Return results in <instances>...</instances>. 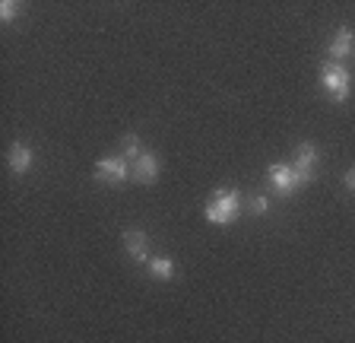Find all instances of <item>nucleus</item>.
<instances>
[{
	"instance_id": "obj_5",
	"label": "nucleus",
	"mask_w": 355,
	"mask_h": 343,
	"mask_svg": "<svg viewBox=\"0 0 355 343\" xmlns=\"http://www.w3.org/2000/svg\"><path fill=\"white\" fill-rule=\"evenodd\" d=\"M130 175L140 181V185H153V181L162 175V162H159L155 153H140V156L130 162Z\"/></svg>"
},
{
	"instance_id": "obj_13",
	"label": "nucleus",
	"mask_w": 355,
	"mask_h": 343,
	"mask_svg": "<svg viewBox=\"0 0 355 343\" xmlns=\"http://www.w3.org/2000/svg\"><path fill=\"white\" fill-rule=\"evenodd\" d=\"M251 210H254V213H266V210H270V201H266V197H254Z\"/></svg>"
},
{
	"instance_id": "obj_11",
	"label": "nucleus",
	"mask_w": 355,
	"mask_h": 343,
	"mask_svg": "<svg viewBox=\"0 0 355 343\" xmlns=\"http://www.w3.org/2000/svg\"><path fill=\"white\" fill-rule=\"evenodd\" d=\"M140 153H143V149H140V140H137V137H124V159H127V162H133V159H137V156H140Z\"/></svg>"
},
{
	"instance_id": "obj_9",
	"label": "nucleus",
	"mask_w": 355,
	"mask_h": 343,
	"mask_svg": "<svg viewBox=\"0 0 355 343\" xmlns=\"http://www.w3.org/2000/svg\"><path fill=\"white\" fill-rule=\"evenodd\" d=\"M295 165L298 172H308V175H314V165H318V147L314 143H302V147L295 149Z\"/></svg>"
},
{
	"instance_id": "obj_7",
	"label": "nucleus",
	"mask_w": 355,
	"mask_h": 343,
	"mask_svg": "<svg viewBox=\"0 0 355 343\" xmlns=\"http://www.w3.org/2000/svg\"><path fill=\"white\" fill-rule=\"evenodd\" d=\"M32 162H35V153H32V147H26V143H13L7 153V165L13 175H26V172L32 169Z\"/></svg>"
},
{
	"instance_id": "obj_4",
	"label": "nucleus",
	"mask_w": 355,
	"mask_h": 343,
	"mask_svg": "<svg viewBox=\"0 0 355 343\" xmlns=\"http://www.w3.org/2000/svg\"><path fill=\"white\" fill-rule=\"evenodd\" d=\"M96 178L105 185H124L130 178V162L124 156H108L96 162Z\"/></svg>"
},
{
	"instance_id": "obj_12",
	"label": "nucleus",
	"mask_w": 355,
	"mask_h": 343,
	"mask_svg": "<svg viewBox=\"0 0 355 343\" xmlns=\"http://www.w3.org/2000/svg\"><path fill=\"white\" fill-rule=\"evenodd\" d=\"M13 16H16V3L13 0H3V3H0V19H3V23H13Z\"/></svg>"
},
{
	"instance_id": "obj_10",
	"label": "nucleus",
	"mask_w": 355,
	"mask_h": 343,
	"mask_svg": "<svg viewBox=\"0 0 355 343\" xmlns=\"http://www.w3.org/2000/svg\"><path fill=\"white\" fill-rule=\"evenodd\" d=\"M149 276L153 280H171L175 276V261L171 258H149Z\"/></svg>"
},
{
	"instance_id": "obj_6",
	"label": "nucleus",
	"mask_w": 355,
	"mask_h": 343,
	"mask_svg": "<svg viewBox=\"0 0 355 343\" xmlns=\"http://www.w3.org/2000/svg\"><path fill=\"white\" fill-rule=\"evenodd\" d=\"M352 54H355V32L349 29V26H343V29H336V35H333V42H330V58L349 60Z\"/></svg>"
},
{
	"instance_id": "obj_8",
	"label": "nucleus",
	"mask_w": 355,
	"mask_h": 343,
	"mask_svg": "<svg viewBox=\"0 0 355 343\" xmlns=\"http://www.w3.org/2000/svg\"><path fill=\"white\" fill-rule=\"evenodd\" d=\"M124 248L133 261H146L149 264V235L143 229H130L124 232Z\"/></svg>"
},
{
	"instance_id": "obj_1",
	"label": "nucleus",
	"mask_w": 355,
	"mask_h": 343,
	"mask_svg": "<svg viewBox=\"0 0 355 343\" xmlns=\"http://www.w3.org/2000/svg\"><path fill=\"white\" fill-rule=\"evenodd\" d=\"M207 219L213 226H229L238 219V213H241V194H238L235 187H219L213 194V201L207 203Z\"/></svg>"
},
{
	"instance_id": "obj_3",
	"label": "nucleus",
	"mask_w": 355,
	"mask_h": 343,
	"mask_svg": "<svg viewBox=\"0 0 355 343\" xmlns=\"http://www.w3.org/2000/svg\"><path fill=\"white\" fill-rule=\"evenodd\" d=\"M320 83H324L327 96L333 102H346L349 92H352V74L343 64H324L320 67Z\"/></svg>"
},
{
	"instance_id": "obj_2",
	"label": "nucleus",
	"mask_w": 355,
	"mask_h": 343,
	"mask_svg": "<svg viewBox=\"0 0 355 343\" xmlns=\"http://www.w3.org/2000/svg\"><path fill=\"white\" fill-rule=\"evenodd\" d=\"M266 178H270V185L279 191V194H295L302 185H308L314 175H308V172H298L292 162H273L270 169H266Z\"/></svg>"
},
{
	"instance_id": "obj_14",
	"label": "nucleus",
	"mask_w": 355,
	"mask_h": 343,
	"mask_svg": "<svg viewBox=\"0 0 355 343\" xmlns=\"http://www.w3.org/2000/svg\"><path fill=\"white\" fill-rule=\"evenodd\" d=\"M343 181H346V187H349V191H352V194H355V165L346 172V178H343Z\"/></svg>"
}]
</instances>
